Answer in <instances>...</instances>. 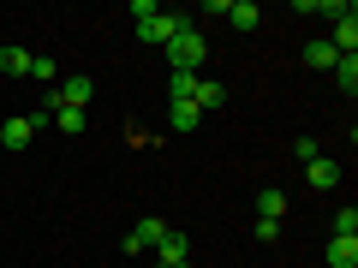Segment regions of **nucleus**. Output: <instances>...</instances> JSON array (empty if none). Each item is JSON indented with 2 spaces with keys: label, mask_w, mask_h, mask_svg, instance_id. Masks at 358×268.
<instances>
[{
  "label": "nucleus",
  "mask_w": 358,
  "mask_h": 268,
  "mask_svg": "<svg viewBox=\"0 0 358 268\" xmlns=\"http://www.w3.org/2000/svg\"><path fill=\"white\" fill-rule=\"evenodd\" d=\"M281 239V221H257V244H275Z\"/></svg>",
  "instance_id": "22"
},
{
  "label": "nucleus",
  "mask_w": 358,
  "mask_h": 268,
  "mask_svg": "<svg viewBox=\"0 0 358 268\" xmlns=\"http://www.w3.org/2000/svg\"><path fill=\"white\" fill-rule=\"evenodd\" d=\"M42 119H48V114H13L6 126H0V143H6V149H30V137H36Z\"/></svg>",
  "instance_id": "4"
},
{
  "label": "nucleus",
  "mask_w": 358,
  "mask_h": 268,
  "mask_svg": "<svg viewBox=\"0 0 358 268\" xmlns=\"http://www.w3.org/2000/svg\"><path fill=\"white\" fill-rule=\"evenodd\" d=\"M48 119L66 131V137H78V131H84V114H78V107H48Z\"/></svg>",
  "instance_id": "18"
},
{
  "label": "nucleus",
  "mask_w": 358,
  "mask_h": 268,
  "mask_svg": "<svg viewBox=\"0 0 358 268\" xmlns=\"http://www.w3.org/2000/svg\"><path fill=\"white\" fill-rule=\"evenodd\" d=\"M0 72L6 77H30V54L24 48H0Z\"/></svg>",
  "instance_id": "14"
},
{
  "label": "nucleus",
  "mask_w": 358,
  "mask_h": 268,
  "mask_svg": "<svg viewBox=\"0 0 358 268\" xmlns=\"http://www.w3.org/2000/svg\"><path fill=\"white\" fill-rule=\"evenodd\" d=\"M197 107H221L227 102V84H209V77H197V96H192Z\"/></svg>",
  "instance_id": "17"
},
{
  "label": "nucleus",
  "mask_w": 358,
  "mask_h": 268,
  "mask_svg": "<svg viewBox=\"0 0 358 268\" xmlns=\"http://www.w3.org/2000/svg\"><path fill=\"white\" fill-rule=\"evenodd\" d=\"M155 268H192V262H155Z\"/></svg>",
  "instance_id": "23"
},
{
  "label": "nucleus",
  "mask_w": 358,
  "mask_h": 268,
  "mask_svg": "<svg viewBox=\"0 0 358 268\" xmlns=\"http://www.w3.org/2000/svg\"><path fill=\"white\" fill-rule=\"evenodd\" d=\"M305 179L317 185V191H334V185H341V161H322V155H317V161L305 167Z\"/></svg>",
  "instance_id": "9"
},
{
  "label": "nucleus",
  "mask_w": 358,
  "mask_h": 268,
  "mask_svg": "<svg viewBox=\"0 0 358 268\" xmlns=\"http://www.w3.org/2000/svg\"><path fill=\"white\" fill-rule=\"evenodd\" d=\"M334 84H341L346 96L358 89V54H341V60H334Z\"/></svg>",
  "instance_id": "15"
},
{
  "label": "nucleus",
  "mask_w": 358,
  "mask_h": 268,
  "mask_svg": "<svg viewBox=\"0 0 358 268\" xmlns=\"http://www.w3.org/2000/svg\"><path fill=\"white\" fill-rule=\"evenodd\" d=\"M90 96H96V84H90V72H60V84L48 89V107H78L84 114Z\"/></svg>",
  "instance_id": "2"
},
{
  "label": "nucleus",
  "mask_w": 358,
  "mask_h": 268,
  "mask_svg": "<svg viewBox=\"0 0 358 268\" xmlns=\"http://www.w3.org/2000/svg\"><path fill=\"white\" fill-rule=\"evenodd\" d=\"M334 239H358V209H334Z\"/></svg>",
  "instance_id": "20"
},
{
  "label": "nucleus",
  "mask_w": 358,
  "mask_h": 268,
  "mask_svg": "<svg viewBox=\"0 0 358 268\" xmlns=\"http://www.w3.org/2000/svg\"><path fill=\"white\" fill-rule=\"evenodd\" d=\"M179 24H185L179 13H155V18H143V24H138V36L150 42V48H167V42L179 36Z\"/></svg>",
  "instance_id": "5"
},
{
  "label": "nucleus",
  "mask_w": 358,
  "mask_h": 268,
  "mask_svg": "<svg viewBox=\"0 0 358 268\" xmlns=\"http://www.w3.org/2000/svg\"><path fill=\"white\" fill-rule=\"evenodd\" d=\"M281 215H287V191H275V185L257 191V221H281Z\"/></svg>",
  "instance_id": "10"
},
{
  "label": "nucleus",
  "mask_w": 358,
  "mask_h": 268,
  "mask_svg": "<svg viewBox=\"0 0 358 268\" xmlns=\"http://www.w3.org/2000/svg\"><path fill=\"white\" fill-rule=\"evenodd\" d=\"M167 96H173V102H192L197 96V72H167Z\"/></svg>",
  "instance_id": "13"
},
{
  "label": "nucleus",
  "mask_w": 358,
  "mask_h": 268,
  "mask_svg": "<svg viewBox=\"0 0 358 268\" xmlns=\"http://www.w3.org/2000/svg\"><path fill=\"white\" fill-rule=\"evenodd\" d=\"M203 54H209L203 30H197L192 18H185V24H179V36L167 42V66H173V72H197V66H203Z\"/></svg>",
  "instance_id": "1"
},
{
  "label": "nucleus",
  "mask_w": 358,
  "mask_h": 268,
  "mask_svg": "<svg viewBox=\"0 0 358 268\" xmlns=\"http://www.w3.org/2000/svg\"><path fill=\"white\" fill-rule=\"evenodd\" d=\"M293 155H299V161H305V167H310V161H317V155H322V149H317V137H299V143H293Z\"/></svg>",
  "instance_id": "21"
},
{
  "label": "nucleus",
  "mask_w": 358,
  "mask_h": 268,
  "mask_svg": "<svg viewBox=\"0 0 358 268\" xmlns=\"http://www.w3.org/2000/svg\"><path fill=\"white\" fill-rule=\"evenodd\" d=\"M322 262H329V268H358V239H329Z\"/></svg>",
  "instance_id": "7"
},
{
  "label": "nucleus",
  "mask_w": 358,
  "mask_h": 268,
  "mask_svg": "<svg viewBox=\"0 0 358 268\" xmlns=\"http://www.w3.org/2000/svg\"><path fill=\"white\" fill-rule=\"evenodd\" d=\"M167 126H173V131H197V126H203V107H197V102H173V107H167Z\"/></svg>",
  "instance_id": "8"
},
{
  "label": "nucleus",
  "mask_w": 358,
  "mask_h": 268,
  "mask_svg": "<svg viewBox=\"0 0 358 268\" xmlns=\"http://www.w3.org/2000/svg\"><path fill=\"white\" fill-rule=\"evenodd\" d=\"M334 60H341V54L329 48V36H322V42H310V48H305V66H322V72H334Z\"/></svg>",
  "instance_id": "19"
},
{
  "label": "nucleus",
  "mask_w": 358,
  "mask_h": 268,
  "mask_svg": "<svg viewBox=\"0 0 358 268\" xmlns=\"http://www.w3.org/2000/svg\"><path fill=\"white\" fill-rule=\"evenodd\" d=\"M322 18H334L329 48H334V54H352V48H358V13H352V6H341V0H322Z\"/></svg>",
  "instance_id": "3"
},
{
  "label": "nucleus",
  "mask_w": 358,
  "mask_h": 268,
  "mask_svg": "<svg viewBox=\"0 0 358 268\" xmlns=\"http://www.w3.org/2000/svg\"><path fill=\"white\" fill-rule=\"evenodd\" d=\"M162 239H167V221H155V215H150V221H138V227L126 232V251H131V256H138V251H155Z\"/></svg>",
  "instance_id": "6"
},
{
  "label": "nucleus",
  "mask_w": 358,
  "mask_h": 268,
  "mask_svg": "<svg viewBox=\"0 0 358 268\" xmlns=\"http://www.w3.org/2000/svg\"><path fill=\"white\" fill-rule=\"evenodd\" d=\"M30 77H42V84H60V60H54V54H30Z\"/></svg>",
  "instance_id": "16"
},
{
  "label": "nucleus",
  "mask_w": 358,
  "mask_h": 268,
  "mask_svg": "<svg viewBox=\"0 0 358 268\" xmlns=\"http://www.w3.org/2000/svg\"><path fill=\"white\" fill-rule=\"evenodd\" d=\"M192 256V244H185V232H167L162 244H155V262H185Z\"/></svg>",
  "instance_id": "11"
},
{
  "label": "nucleus",
  "mask_w": 358,
  "mask_h": 268,
  "mask_svg": "<svg viewBox=\"0 0 358 268\" xmlns=\"http://www.w3.org/2000/svg\"><path fill=\"white\" fill-rule=\"evenodd\" d=\"M257 18H263V13H257V0H233V6H227V24L233 30H257Z\"/></svg>",
  "instance_id": "12"
}]
</instances>
